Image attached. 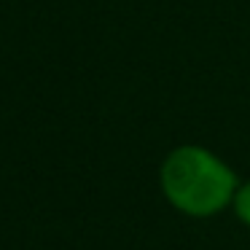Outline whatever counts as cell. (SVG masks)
Instances as JSON below:
<instances>
[{
	"mask_svg": "<svg viewBox=\"0 0 250 250\" xmlns=\"http://www.w3.org/2000/svg\"><path fill=\"white\" fill-rule=\"evenodd\" d=\"M231 212L245 229H250V180H239L231 199Z\"/></svg>",
	"mask_w": 250,
	"mask_h": 250,
	"instance_id": "obj_2",
	"label": "cell"
},
{
	"mask_svg": "<svg viewBox=\"0 0 250 250\" xmlns=\"http://www.w3.org/2000/svg\"><path fill=\"white\" fill-rule=\"evenodd\" d=\"M239 178L229 162L196 143L178 146L159 167V188L164 199L186 218H215L231 207Z\"/></svg>",
	"mask_w": 250,
	"mask_h": 250,
	"instance_id": "obj_1",
	"label": "cell"
}]
</instances>
